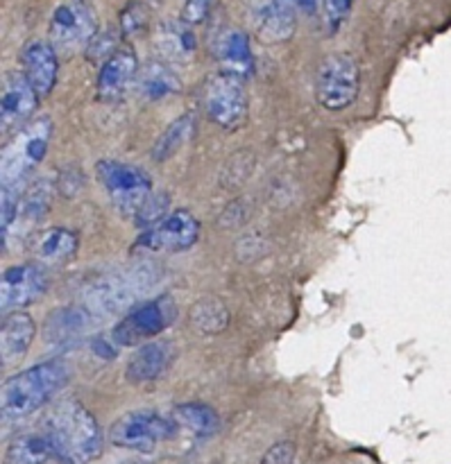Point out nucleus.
<instances>
[{"instance_id": "9b49d317", "label": "nucleus", "mask_w": 451, "mask_h": 464, "mask_svg": "<svg viewBox=\"0 0 451 464\" xmlns=\"http://www.w3.org/2000/svg\"><path fill=\"white\" fill-rule=\"evenodd\" d=\"M48 272L44 263H23L3 272L0 281V306L3 315L32 306L48 290Z\"/></svg>"}, {"instance_id": "2eb2a0df", "label": "nucleus", "mask_w": 451, "mask_h": 464, "mask_svg": "<svg viewBox=\"0 0 451 464\" xmlns=\"http://www.w3.org/2000/svg\"><path fill=\"white\" fill-rule=\"evenodd\" d=\"M177 358V349L171 340H150L139 347V352L127 362L125 376L130 383L145 385L162 379L172 367Z\"/></svg>"}, {"instance_id": "7c9ffc66", "label": "nucleus", "mask_w": 451, "mask_h": 464, "mask_svg": "<svg viewBox=\"0 0 451 464\" xmlns=\"http://www.w3.org/2000/svg\"><path fill=\"white\" fill-rule=\"evenodd\" d=\"M118 48H121V45H118V36L113 34L112 30L98 32V34L93 36V41L89 44V48H86V57H89L91 62H100V59L104 62V59L112 53H116Z\"/></svg>"}, {"instance_id": "39448f33", "label": "nucleus", "mask_w": 451, "mask_h": 464, "mask_svg": "<svg viewBox=\"0 0 451 464\" xmlns=\"http://www.w3.org/2000/svg\"><path fill=\"white\" fill-rule=\"evenodd\" d=\"M177 304L171 295H159L132 308L121 322L112 329V338L118 347H134V344L150 343L163 331L175 324Z\"/></svg>"}, {"instance_id": "c85d7f7f", "label": "nucleus", "mask_w": 451, "mask_h": 464, "mask_svg": "<svg viewBox=\"0 0 451 464\" xmlns=\"http://www.w3.org/2000/svg\"><path fill=\"white\" fill-rule=\"evenodd\" d=\"M322 23L327 34H336L349 18L354 0H322Z\"/></svg>"}, {"instance_id": "393cba45", "label": "nucleus", "mask_w": 451, "mask_h": 464, "mask_svg": "<svg viewBox=\"0 0 451 464\" xmlns=\"http://www.w3.org/2000/svg\"><path fill=\"white\" fill-rule=\"evenodd\" d=\"M172 420L177 421L180 429L189 430L193 438L200 440L211 438V435H216L218 429H221V415H218L211 406L200 401H189L175 406L172 408Z\"/></svg>"}, {"instance_id": "4be33fe9", "label": "nucleus", "mask_w": 451, "mask_h": 464, "mask_svg": "<svg viewBox=\"0 0 451 464\" xmlns=\"http://www.w3.org/2000/svg\"><path fill=\"white\" fill-rule=\"evenodd\" d=\"M50 460H57V456L45 429L18 435L5 453V464H48Z\"/></svg>"}, {"instance_id": "5701e85b", "label": "nucleus", "mask_w": 451, "mask_h": 464, "mask_svg": "<svg viewBox=\"0 0 451 464\" xmlns=\"http://www.w3.org/2000/svg\"><path fill=\"white\" fill-rule=\"evenodd\" d=\"M157 50L171 62H184L195 53V34L186 21H168L157 27Z\"/></svg>"}, {"instance_id": "423d86ee", "label": "nucleus", "mask_w": 451, "mask_h": 464, "mask_svg": "<svg viewBox=\"0 0 451 464\" xmlns=\"http://www.w3.org/2000/svg\"><path fill=\"white\" fill-rule=\"evenodd\" d=\"M95 175L109 195L113 207L125 216H136L145 199L152 195V179L148 172L118 159H100Z\"/></svg>"}, {"instance_id": "cd10ccee", "label": "nucleus", "mask_w": 451, "mask_h": 464, "mask_svg": "<svg viewBox=\"0 0 451 464\" xmlns=\"http://www.w3.org/2000/svg\"><path fill=\"white\" fill-rule=\"evenodd\" d=\"M168 208H171V198L166 193H152L148 199L143 202V207L136 211L134 222L139 229H150L157 222H162L163 218L168 216Z\"/></svg>"}, {"instance_id": "20e7f679", "label": "nucleus", "mask_w": 451, "mask_h": 464, "mask_svg": "<svg viewBox=\"0 0 451 464\" xmlns=\"http://www.w3.org/2000/svg\"><path fill=\"white\" fill-rule=\"evenodd\" d=\"M316 100L327 111H345L361 91V66L349 53L327 54L316 71Z\"/></svg>"}, {"instance_id": "6ab92c4d", "label": "nucleus", "mask_w": 451, "mask_h": 464, "mask_svg": "<svg viewBox=\"0 0 451 464\" xmlns=\"http://www.w3.org/2000/svg\"><path fill=\"white\" fill-rule=\"evenodd\" d=\"M91 324V313L84 306H64L45 317V343L54 347H66L86 334Z\"/></svg>"}, {"instance_id": "1a4fd4ad", "label": "nucleus", "mask_w": 451, "mask_h": 464, "mask_svg": "<svg viewBox=\"0 0 451 464\" xmlns=\"http://www.w3.org/2000/svg\"><path fill=\"white\" fill-rule=\"evenodd\" d=\"M98 34V14L91 0H62L48 21L50 44L64 53L89 48Z\"/></svg>"}, {"instance_id": "f03ea898", "label": "nucleus", "mask_w": 451, "mask_h": 464, "mask_svg": "<svg viewBox=\"0 0 451 464\" xmlns=\"http://www.w3.org/2000/svg\"><path fill=\"white\" fill-rule=\"evenodd\" d=\"M71 379V370L62 358L39 362L18 372L3 385V421L25 420L53 401Z\"/></svg>"}, {"instance_id": "f704fd0d", "label": "nucleus", "mask_w": 451, "mask_h": 464, "mask_svg": "<svg viewBox=\"0 0 451 464\" xmlns=\"http://www.w3.org/2000/svg\"><path fill=\"white\" fill-rule=\"evenodd\" d=\"M290 3L295 5V9H298L299 14H307V16H313V14L318 12V5H320L322 0H290Z\"/></svg>"}, {"instance_id": "7ed1b4c3", "label": "nucleus", "mask_w": 451, "mask_h": 464, "mask_svg": "<svg viewBox=\"0 0 451 464\" xmlns=\"http://www.w3.org/2000/svg\"><path fill=\"white\" fill-rule=\"evenodd\" d=\"M53 139L50 116L34 118L21 127L3 152V188H21L23 181L44 161Z\"/></svg>"}, {"instance_id": "f257e3e1", "label": "nucleus", "mask_w": 451, "mask_h": 464, "mask_svg": "<svg viewBox=\"0 0 451 464\" xmlns=\"http://www.w3.org/2000/svg\"><path fill=\"white\" fill-rule=\"evenodd\" d=\"M44 429L53 440L54 456L64 464H89L103 453V430L77 399H66L45 417Z\"/></svg>"}, {"instance_id": "dca6fc26", "label": "nucleus", "mask_w": 451, "mask_h": 464, "mask_svg": "<svg viewBox=\"0 0 451 464\" xmlns=\"http://www.w3.org/2000/svg\"><path fill=\"white\" fill-rule=\"evenodd\" d=\"M213 57H216L222 72H230L240 80H250L257 72V59H254L252 45H250V36L236 27L222 30L216 36Z\"/></svg>"}, {"instance_id": "9d476101", "label": "nucleus", "mask_w": 451, "mask_h": 464, "mask_svg": "<svg viewBox=\"0 0 451 464\" xmlns=\"http://www.w3.org/2000/svg\"><path fill=\"white\" fill-rule=\"evenodd\" d=\"M200 220L186 208L168 213L162 222H157L150 229L141 231L139 238L134 240L132 249L136 252H168L180 254L189 252L200 240Z\"/></svg>"}, {"instance_id": "a878e982", "label": "nucleus", "mask_w": 451, "mask_h": 464, "mask_svg": "<svg viewBox=\"0 0 451 464\" xmlns=\"http://www.w3.org/2000/svg\"><path fill=\"white\" fill-rule=\"evenodd\" d=\"M193 131H195L193 113H181L180 118H175V121H172L171 125L163 130V134L154 140L152 150H150V154H152L154 161H159V163L168 161V159H171L177 150H181L186 143H189L191 136H193Z\"/></svg>"}, {"instance_id": "ddd939ff", "label": "nucleus", "mask_w": 451, "mask_h": 464, "mask_svg": "<svg viewBox=\"0 0 451 464\" xmlns=\"http://www.w3.org/2000/svg\"><path fill=\"white\" fill-rule=\"evenodd\" d=\"M39 93L23 71H9L3 77V93H0V122L3 131H14L25 127L39 104Z\"/></svg>"}, {"instance_id": "f3484780", "label": "nucleus", "mask_w": 451, "mask_h": 464, "mask_svg": "<svg viewBox=\"0 0 451 464\" xmlns=\"http://www.w3.org/2000/svg\"><path fill=\"white\" fill-rule=\"evenodd\" d=\"M298 9L290 0H261L257 9V32L266 44H279L293 36Z\"/></svg>"}, {"instance_id": "bb28decb", "label": "nucleus", "mask_w": 451, "mask_h": 464, "mask_svg": "<svg viewBox=\"0 0 451 464\" xmlns=\"http://www.w3.org/2000/svg\"><path fill=\"white\" fill-rule=\"evenodd\" d=\"M191 326L202 335H218L230 326V311L225 302L216 297H204L191 308Z\"/></svg>"}, {"instance_id": "0eeeda50", "label": "nucleus", "mask_w": 451, "mask_h": 464, "mask_svg": "<svg viewBox=\"0 0 451 464\" xmlns=\"http://www.w3.org/2000/svg\"><path fill=\"white\" fill-rule=\"evenodd\" d=\"M202 107L209 121L213 125L222 127V130L234 131L239 127H243L250 111L245 80L230 75V72L218 71L216 75H211L204 82Z\"/></svg>"}, {"instance_id": "72a5a7b5", "label": "nucleus", "mask_w": 451, "mask_h": 464, "mask_svg": "<svg viewBox=\"0 0 451 464\" xmlns=\"http://www.w3.org/2000/svg\"><path fill=\"white\" fill-rule=\"evenodd\" d=\"M295 444L293 442H279L275 447L268 449L263 456L261 464H293L295 462Z\"/></svg>"}, {"instance_id": "aec40b11", "label": "nucleus", "mask_w": 451, "mask_h": 464, "mask_svg": "<svg viewBox=\"0 0 451 464\" xmlns=\"http://www.w3.org/2000/svg\"><path fill=\"white\" fill-rule=\"evenodd\" d=\"M34 335L36 324L30 313L14 311L3 315V331H0V340H3V365H12V362L21 361L30 352Z\"/></svg>"}, {"instance_id": "6e6552de", "label": "nucleus", "mask_w": 451, "mask_h": 464, "mask_svg": "<svg viewBox=\"0 0 451 464\" xmlns=\"http://www.w3.org/2000/svg\"><path fill=\"white\" fill-rule=\"evenodd\" d=\"M180 430L177 421L157 411H132L118 417L109 429V442L127 451L150 453Z\"/></svg>"}, {"instance_id": "4468645a", "label": "nucleus", "mask_w": 451, "mask_h": 464, "mask_svg": "<svg viewBox=\"0 0 451 464\" xmlns=\"http://www.w3.org/2000/svg\"><path fill=\"white\" fill-rule=\"evenodd\" d=\"M21 66L30 84L39 93V98H48L57 86L59 57L57 48L45 39H32L21 50Z\"/></svg>"}, {"instance_id": "f8f14e48", "label": "nucleus", "mask_w": 451, "mask_h": 464, "mask_svg": "<svg viewBox=\"0 0 451 464\" xmlns=\"http://www.w3.org/2000/svg\"><path fill=\"white\" fill-rule=\"evenodd\" d=\"M139 71V57L134 50L121 45L116 53H112L100 63L98 77H95V98L104 104H116L134 84Z\"/></svg>"}, {"instance_id": "473e14b6", "label": "nucleus", "mask_w": 451, "mask_h": 464, "mask_svg": "<svg viewBox=\"0 0 451 464\" xmlns=\"http://www.w3.org/2000/svg\"><path fill=\"white\" fill-rule=\"evenodd\" d=\"M82 184H84V177H82V172L77 170V168H64V170L59 172L57 190L64 198H73V195L82 188Z\"/></svg>"}, {"instance_id": "2f4dec72", "label": "nucleus", "mask_w": 451, "mask_h": 464, "mask_svg": "<svg viewBox=\"0 0 451 464\" xmlns=\"http://www.w3.org/2000/svg\"><path fill=\"white\" fill-rule=\"evenodd\" d=\"M213 0H184V7H181V21H186L189 25H200V23L207 21V16L211 14Z\"/></svg>"}, {"instance_id": "a211bd4d", "label": "nucleus", "mask_w": 451, "mask_h": 464, "mask_svg": "<svg viewBox=\"0 0 451 464\" xmlns=\"http://www.w3.org/2000/svg\"><path fill=\"white\" fill-rule=\"evenodd\" d=\"M30 249L39 263L57 266V263L71 261L80 249V236L68 227H50V229L36 231L30 240Z\"/></svg>"}, {"instance_id": "412c9836", "label": "nucleus", "mask_w": 451, "mask_h": 464, "mask_svg": "<svg viewBox=\"0 0 451 464\" xmlns=\"http://www.w3.org/2000/svg\"><path fill=\"white\" fill-rule=\"evenodd\" d=\"M54 193H57V181H53L50 177H36L32 184H27V188L21 195V207H18V218L14 229L23 222L25 229L34 231L41 225V220L48 216Z\"/></svg>"}, {"instance_id": "c756f323", "label": "nucleus", "mask_w": 451, "mask_h": 464, "mask_svg": "<svg viewBox=\"0 0 451 464\" xmlns=\"http://www.w3.org/2000/svg\"><path fill=\"white\" fill-rule=\"evenodd\" d=\"M118 27H121L123 36H134L143 32L148 27V7L139 0L127 5L121 12V18H118Z\"/></svg>"}, {"instance_id": "b1692460", "label": "nucleus", "mask_w": 451, "mask_h": 464, "mask_svg": "<svg viewBox=\"0 0 451 464\" xmlns=\"http://www.w3.org/2000/svg\"><path fill=\"white\" fill-rule=\"evenodd\" d=\"M180 86V77L163 62H150L148 66L141 68L139 77H136V89H139L141 98L148 100V102L175 95Z\"/></svg>"}]
</instances>
